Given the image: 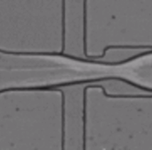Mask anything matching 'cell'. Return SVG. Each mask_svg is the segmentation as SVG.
Segmentation results:
<instances>
[{"label": "cell", "instance_id": "obj_3", "mask_svg": "<svg viewBox=\"0 0 152 150\" xmlns=\"http://www.w3.org/2000/svg\"><path fill=\"white\" fill-rule=\"evenodd\" d=\"M62 48L61 53L63 54L65 47V1H62Z\"/></svg>", "mask_w": 152, "mask_h": 150}, {"label": "cell", "instance_id": "obj_1", "mask_svg": "<svg viewBox=\"0 0 152 150\" xmlns=\"http://www.w3.org/2000/svg\"><path fill=\"white\" fill-rule=\"evenodd\" d=\"M50 90L52 91H59L62 93V150L64 149V138H65V95L64 92L61 89H52Z\"/></svg>", "mask_w": 152, "mask_h": 150}, {"label": "cell", "instance_id": "obj_4", "mask_svg": "<svg viewBox=\"0 0 152 150\" xmlns=\"http://www.w3.org/2000/svg\"><path fill=\"white\" fill-rule=\"evenodd\" d=\"M87 88L85 87L83 90V150L86 146V91Z\"/></svg>", "mask_w": 152, "mask_h": 150}, {"label": "cell", "instance_id": "obj_2", "mask_svg": "<svg viewBox=\"0 0 152 150\" xmlns=\"http://www.w3.org/2000/svg\"><path fill=\"white\" fill-rule=\"evenodd\" d=\"M87 1H83V49L84 54L86 57H88L87 53V8H86Z\"/></svg>", "mask_w": 152, "mask_h": 150}]
</instances>
